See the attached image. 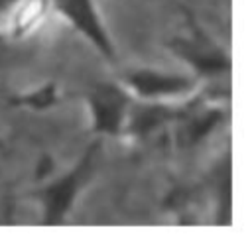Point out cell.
I'll use <instances>...</instances> for the list:
<instances>
[{"instance_id":"1","label":"cell","mask_w":252,"mask_h":246,"mask_svg":"<svg viewBox=\"0 0 252 246\" xmlns=\"http://www.w3.org/2000/svg\"><path fill=\"white\" fill-rule=\"evenodd\" d=\"M96 152H98V144L91 146L85 152V155L81 157V161L67 175L59 177L57 181L47 185L43 191H39V199H41V205H43V222L45 224H59L65 218V215L73 207V201H75L77 193L81 191L83 183L89 179V175L93 171V163H94Z\"/></svg>"},{"instance_id":"2","label":"cell","mask_w":252,"mask_h":246,"mask_svg":"<svg viewBox=\"0 0 252 246\" xmlns=\"http://www.w3.org/2000/svg\"><path fill=\"white\" fill-rule=\"evenodd\" d=\"M93 128L100 134H118L126 120L128 96L114 83H98L89 94Z\"/></svg>"},{"instance_id":"3","label":"cell","mask_w":252,"mask_h":246,"mask_svg":"<svg viewBox=\"0 0 252 246\" xmlns=\"http://www.w3.org/2000/svg\"><path fill=\"white\" fill-rule=\"evenodd\" d=\"M55 6L104 57H114L112 41L96 14L93 0H55Z\"/></svg>"},{"instance_id":"4","label":"cell","mask_w":252,"mask_h":246,"mask_svg":"<svg viewBox=\"0 0 252 246\" xmlns=\"http://www.w3.org/2000/svg\"><path fill=\"white\" fill-rule=\"evenodd\" d=\"M128 85L140 96L146 98H167L185 94L193 89V81L181 75H167L154 69H138L128 75Z\"/></svg>"},{"instance_id":"5","label":"cell","mask_w":252,"mask_h":246,"mask_svg":"<svg viewBox=\"0 0 252 246\" xmlns=\"http://www.w3.org/2000/svg\"><path fill=\"white\" fill-rule=\"evenodd\" d=\"M171 47L183 59H187L199 73H220V71L228 69V59L199 33H195L191 37L175 39V43Z\"/></svg>"},{"instance_id":"6","label":"cell","mask_w":252,"mask_h":246,"mask_svg":"<svg viewBox=\"0 0 252 246\" xmlns=\"http://www.w3.org/2000/svg\"><path fill=\"white\" fill-rule=\"evenodd\" d=\"M219 120H220V112H219V110H211V112H207V114H203V116L193 118V120L187 124L185 140H187V142H197V140H201Z\"/></svg>"},{"instance_id":"7","label":"cell","mask_w":252,"mask_h":246,"mask_svg":"<svg viewBox=\"0 0 252 246\" xmlns=\"http://www.w3.org/2000/svg\"><path fill=\"white\" fill-rule=\"evenodd\" d=\"M53 100H55V87L53 85H45V87L33 91L32 94H24V96L16 98L18 104H26V106L35 108V110H41V108L51 106Z\"/></svg>"},{"instance_id":"8","label":"cell","mask_w":252,"mask_h":246,"mask_svg":"<svg viewBox=\"0 0 252 246\" xmlns=\"http://www.w3.org/2000/svg\"><path fill=\"white\" fill-rule=\"evenodd\" d=\"M10 4H14V0H0V10H4V8H8Z\"/></svg>"},{"instance_id":"9","label":"cell","mask_w":252,"mask_h":246,"mask_svg":"<svg viewBox=\"0 0 252 246\" xmlns=\"http://www.w3.org/2000/svg\"><path fill=\"white\" fill-rule=\"evenodd\" d=\"M2 43H4V37H2V35H0V45H2Z\"/></svg>"},{"instance_id":"10","label":"cell","mask_w":252,"mask_h":246,"mask_svg":"<svg viewBox=\"0 0 252 246\" xmlns=\"http://www.w3.org/2000/svg\"><path fill=\"white\" fill-rule=\"evenodd\" d=\"M0 150H2V142H0Z\"/></svg>"}]
</instances>
